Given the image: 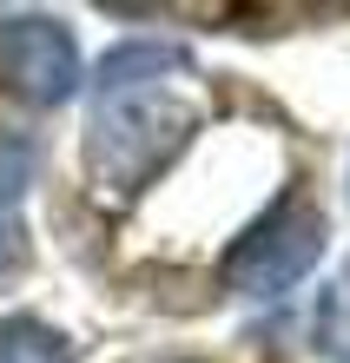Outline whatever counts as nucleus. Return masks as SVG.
Segmentation results:
<instances>
[{
	"instance_id": "7ed1b4c3",
	"label": "nucleus",
	"mask_w": 350,
	"mask_h": 363,
	"mask_svg": "<svg viewBox=\"0 0 350 363\" xmlns=\"http://www.w3.org/2000/svg\"><path fill=\"white\" fill-rule=\"evenodd\" d=\"M80 47L53 13H7L0 20V86L33 106H60L80 86Z\"/></svg>"
},
{
	"instance_id": "0eeeda50",
	"label": "nucleus",
	"mask_w": 350,
	"mask_h": 363,
	"mask_svg": "<svg viewBox=\"0 0 350 363\" xmlns=\"http://www.w3.org/2000/svg\"><path fill=\"white\" fill-rule=\"evenodd\" d=\"M20 264H27V231H20V218L0 211V284H7Z\"/></svg>"
},
{
	"instance_id": "f257e3e1",
	"label": "nucleus",
	"mask_w": 350,
	"mask_h": 363,
	"mask_svg": "<svg viewBox=\"0 0 350 363\" xmlns=\"http://www.w3.org/2000/svg\"><path fill=\"white\" fill-rule=\"evenodd\" d=\"M199 125V106L165 93V86H139V93H113L99 99L93 125H86V179L99 199H133V191L179 152Z\"/></svg>"
},
{
	"instance_id": "20e7f679",
	"label": "nucleus",
	"mask_w": 350,
	"mask_h": 363,
	"mask_svg": "<svg viewBox=\"0 0 350 363\" xmlns=\"http://www.w3.org/2000/svg\"><path fill=\"white\" fill-rule=\"evenodd\" d=\"M192 67V53L185 47H172V40H126V47H113L93 67V86L99 99H113V93H139V86H159V79H172V73H185Z\"/></svg>"
},
{
	"instance_id": "423d86ee",
	"label": "nucleus",
	"mask_w": 350,
	"mask_h": 363,
	"mask_svg": "<svg viewBox=\"0 0 350 363\" xmlns=\"http://www.w3.org/2000/svg\"><path fill=\"white\" fill-rule=\"evenodd\" d=\"M27 179H33V139L0 125V211L20 199V185H27Z\"/></svg>"
},
{
	"instance_id": "f03ea898",
	"label": "nucleus",
	"mask_w": 350,
	"mask_h": 363,
	"mask_svg": "<svg viewBox=\"0 0 350 363\" xmlns=\"http://www.w3.org/2000/svg\"><path fill=\"white\" fill-rule=\"evenodd\" d=\"M317 258H324V218L311 205L284 199L231 245L225 291H238V297H284V291H297V277H311Z\"/></svg>"
},
{
	"instance_id": "39448f33",
	"label": "nucleus",
	"mask_w": 350,
	"mask_h": 363,
	"mask_svg": "<svg viewBox=\"0 0 350 363\" xmlns=\"http://www.w3.org/2000/svg\"><path fill=\"white\" fill-rule=\"evenodd\" d=\"M0 363H73V344L40 317H0Z\"/></svg>"
}]
</instances>
